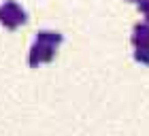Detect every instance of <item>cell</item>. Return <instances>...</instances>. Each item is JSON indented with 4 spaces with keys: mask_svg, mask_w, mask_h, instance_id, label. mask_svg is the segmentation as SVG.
Listing matches in <instances>:
<instances>
[{
    "mask_svg": "<svg viewBox=\"0 0 149 136\" xmlns=\"http://www.w3.org/2000/svg\"><path fill=\"white\" fill-rule=\"evenodd\" d=\"M58 40H62L60 32H51V30L36 32V43L32 45V49H30V62H36V58L38 60L49 58L51 51H53V45H56Z\"/></svg>",
    "mask_w": 149,
    "mask_h": 136,
    "instance_id": "6da1fadb",
    "label": "cell"
},
{
    "mask_svg": "<svg viewBox=\"0 0 149 136\" xmlns=\"http://www.w3.org/2000/svg\"><path fill=\"white\" fill-rule=\"evenodd\" d=\"M0 19L6 22L9 26H15V24L26 19V11L17 2H13V0H4V2L0 4Z\"/></svg>",
    "mask_w": 149,
    "mask_h": 136,
    "instance_id": "7a4b0ae2",
    "label": "cell"
}]
</instances>
